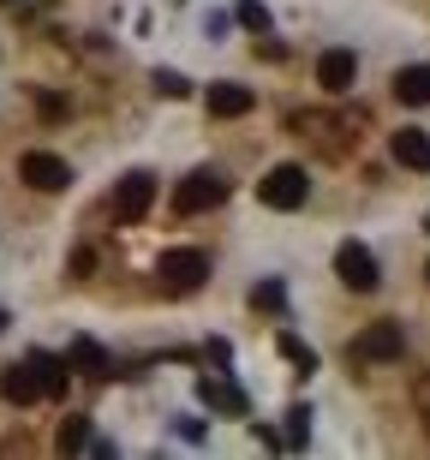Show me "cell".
I'll use <instances>...</instances> for the list:
<instances>
[{"label": "cell", "mask_w": 430, "mask_h": 460, "mask_svg": "<svg viewBox=\"0 0 430 460\" xmlns=\"http://www.w3.org/2000/svg\"><path fill=\"white\" fill-rule=\"evenodd\" d=\"M227 198V173L222 168H197V173H186L180 186H173V209L180 216H204V209H215Z\"/></svg>", "instance_id": "1"}, {"label": "cell", "mask_w": 430, "mask_h": 460, "mask_svg": "<svg viewBox=\"0 0 430 460\" xmlns=\"http://www.w3.org/2000/svg\"><path fill=\"white\" fill-rule=\"evenodd\" d=\"M258 198L269 209H299L311 198V180H305V168H299V162H281V168H269L258 180Z\"/></svg>", "instance_id": "2"}, {"label": "cell", "mask_w": 430, "mask_h": 460, "mask_svg": "<svg viewBox=\"0 0 430 460\" xmlns=\"http://www.w3.org/2000/svg\"><path fill=\"white\" fill-rule=\"evenodd\" d=\"M155 275L168 281L173 293H191V288H204V275H209V252H197V245H180V252H162V263H155Z\"/></svg>", "instance_id": "3"}, {"label": "cell", "mask_w": 430, "mask_h": 460, "mask_svg": "<svg viewBox=\"0 0 430 460\" xmlns=\"http://www.w3.org/2000/svg\"><path fill=\"white\" fill-rule=\"evenodd\" d=\"M335 275H341L353 293H377V257H371V245H359V239H347L341 252H335Z\"/></svg>", "instance_id": "4"}, {"label": "cell", "mask_w": 430, "mask_h": 460, "mask_svg": "<svg viewBox=\"0 0 430 460\" xmlns=\"http://www.w3.org/2000/svg\"><path fill=\"white\" fill-rule=\"evenodd\" d=\"M347 353H353V358H364V365H382V358H400V323H371V329H359Z\"/></svg>", "instance_id": "5"}, {"label": "cell", "mask_w": 430, "mask_h": 460, "mask_svg": "<svg viewBox=\"0 0 430 460\" xmlns=\"http://www.w3.org/2000/svg\"><path fill=\"white\" fill-rule=\"evenodd\" d=\"M155 204V173H126L120 191H114V216L120 222H144Z\"/></svg>", "instance_id": "6"}, {"label": "cell", "mask_w": 430, "mask_h": 460, "mask_svg": "<svg viewBox=\"0 0 430 460\" xmlns=\"http://www.w3.org/2000/svg\"><path fill=\"white\" fill-rule=\"evenodd\" d=\"M18 173H24L36 191H66L72 186V168L60 162V155H48V150H31L24 162H18Z\"/></svg>", "instance_id": "7"}, {"label": "cell", "mask_w": 430, "mask_h": 460, "mask_svg": "<svg viewBox=\"0 0 430 460\" xmlns=\"http://www.w3.org/2000/svg\"><path fill=\"white\" fill-rule=\"evenodd\" d=\"M353 78H359V60H353V49H329L323 60H317V84H323L329 96L353 90Z\"/></svg>", "instance_id": "8"}, {"label": "cell", "mask_w": 430, "mask_h": 460, "mask_svg": "<svg viewBox=\"0 0 430 460\" xmlns=\"http://www.w3.org/2000/svg\"><path fill=\"white\" fill-rule=\"evenodd\" d=\"M251 84H209V96H204V108L215 119H240V114H251Z\"/></svg>", "instance_id": "9"}, {"label": "cell", "mask_w": 430, "mask_h": 460, "mask_svg": "<svg viewBox=\"0 0 430 460\" xmlns=\"http://www.w3.org/2000/svg\"><path fill=\"white\" fill-rule=\"evenodd\" d=\"M0 394H6L13 407H31V401H42V383H36L31 358H24V365H6V371H0Z\"/></svg>", "instance_id": "10"}, {"label": "cell", "mask_w": 430, "mask_h": 460, "mask_svg": "<svg viewBox=\"0 0 430 460\" xmlns=\"http://www.w3.org/2000/svg\"><path fill=\"white\" fill-rule=\"evenodd\" d=\"M395 162L400 168H430V132H418V126H400L395 132Z\"/></svg>", "instance_id": "11"}, {"label": "cell", "mask_w": 430, "mask_h": 460, "mask_svg": "<svg viewBox=\"0 0 430 460\" xmlns=\"http://www.w3.org/2000/svg\"><path fill=\"white\" fill-rule=\"evenodd\" d=\"M197 401L215 407V412H233V419L245 412V394L233 389V383H222V376H197Z\"/></svg>", "instance_id": "12"}, {"label": "cell", "mask_w": 430, "mask_h": 460, "mask_svg": "<svg viewBox=\"0 0 430 460\" xmlns=\"http://www.w3.org/2000/svg\"><path fill=\"white\" fill-rule=\"evenodd\" d=\"M395 96L407 108H425L430 102V66H400L395 72Z\"/></svg>", "instance_id": "13"}, {"label": "cell", "mask_w": 430, "mask_h": 460, "mask_svg": "<svg viewBox=\"0 0 430 460\" xmlns=\"http://www.w3.org/2000/svg\"><path fill=\"white\" fill-rule=\"evenodd\" d=\"M31 371H36V383H42V394H66V358L31 353Z\"/></svg>", "instance_id": "14"}, {"label": "cell", "mask_w": 430, "mask_h": 460, "mask_svg": "<svg viewBox=\"0 0 430 460\" xmlns=\"http://www.w3.org/2000/svg\"><path fill=\"white\" fill-rule=\"evenodd\" d=\"M72 365H78V371H90V376H108V371H114V358L90 341V335H78V341H72Z\"/></svg>", "instance_id": "15"}, {"label": "cell", "mask_w": 430, "mask_h": 460, "mask_svg": "<svg viewBox=\"0 0 430 460\" xmlns=\"http://www.w3.org/2000/svg\"><path fill=\"white\" fill-rule=\"evenodd\" d=\"M60 448H66V455L90 448V425H84V419H60Z\"/></svg>", "instance_id": "16"}, {"label": "cell", "mask_w": 430, "mask_h": 460, "mask_svg": "<svg viewBox=\"0 0 430 460\" xmlns=\"http://www.w3.org/2000/svg\"><path fill=\"white\" fill-rule=\"evenodd\" d=\"M251 305L281 311V305H287V288H281V281H258V288H251Z\"/></svg>", "instance_id": "17"}, {"label": "cell", "mask_w": 430, "mask_h": 460, "mask_svg": "<svg viewBox=\"0 0 430 460\" xmlns=\"http://www.w3.org/2000/svg\"><path fill=\"white\" fill-rule=\"evenodd\" d=\"M281 353H287V358H293V365H299V371H305V376L317 371V353H311V347L299 341V335H281Z\"/></svg>", "instance_id": "18"}, {"label": "cell", "mask_w": 430, "mask_h": 460, "mask_svg": "<svg viewBox=\"0 0 430 460\" xmlns=\"http://www.w3.org/2000/svg\"><path fill=\"white\" fill-rule=\"evenodd\" d=\"M155 90L162 96H191V78L186 72H155Z\"/></svg>", "instance_id": "19"}, {"label": "cell", "mask_w": 430, "mask_h": 460, "mask_svg": "<svg viewBox=\"0 0 430 460\" xmlns=\"http://www.w3.org/2000/svg\"><path fill=\"white\" fill-rule=\"evenodd\" d=\"M305 430H311V412L293 407V412H287V443H305Z\"/></svg>", "instance_id": "20"}, {"label": "cell", "mask_w": 430, "mask_h": 460, "mask_svg": "<svg viewBox=\"0 0 430 460\" xmlns=\"http://www.w3.org/2000/svg\"><path fill=\"white\" fill-rule=\"evenodd\" d=\"M240 18H245V24H251V31H263V24H269V13H263L258 0H240Z\"/></svg>", "instance_id": "21"}, {"label": "cell", "mask_w": 430, "mask_h": 460, "mask_svg": "<svg viewBox=\"0 0 430 460\" xmlns=\"http://www.w3.org/2000/svg\"><path fill=\"white\" fill-rule=\"evenodd\" d=\"M0 329H6V311H0Z\"/></svg>", "instance_id": "22"}, {"label": "cell", "mask_w": 430, "mask_h": 460, "mask_svg": "<svg viewBox=\"0 0 430 460\" xmlns=\"http://www.w3.org/2000/svg\"><path fill=\"white\" fill-rule=\"evenodd\" d=\"M425 234H430V216H425Z\"/></svg>", "instance_id": "23"}, {"label": "cell", "mask_w": 430, "mask_h": 460, "mask_svg": "<svg viewBox=\"0 0 430 460\" xmlns=\"http://www.w3.org/2000/svg\"><path fill=\"white\" fill-rule=\"evenodd\" d=\"M0 6H13V0H0Z\"/></svg>", "instance_id": "24"}, {"label": "cell", "mask_w": 430, "mask_h": 460, "mask_svg": "<svg viewBox=\"0 0 430 460\" xmlns=\"http://www.w3.org/2000/svg\"><path fill=\"white\" fill-rule=\"evenodd\" d=\"M425 275H430V263H425Z\"/></svg>", "instance_id": "25"}]
</instances>
